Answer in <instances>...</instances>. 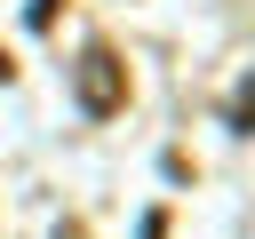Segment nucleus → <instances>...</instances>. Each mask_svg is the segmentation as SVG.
<instances>
[{"instance_id":"obj_3","label":"nucleus","mask_w":255,"mask_h":239,"mask_svg":"<svg viewBox=\"0 0 255 239\" xmlns=\"http://www.w3.org/2000/svg\"><path fill=\"white\" fill-rule=\"evenodd\" d=\"M56 239H88V231H80V223H56Z\"/></svg>"},{"instance_id":"obj_2","label":"nucleus","mask_w":255,"mask_h":239,"mask_svg":"<svg viewBox=\"0 0 255 239\" xmlns=\"http://www.w3.org/2000/svg\"><path fill=\"white\" fill-rule=\"evenodd\" d=\"M56 24V0H32V32H48Z\"/></svg>"},{"instance_id":"obj_4","label":"nucleus","mask_w":255,"mask_h":239,"mask_svg":"<svg viewBox=\"0 0 255 239\" xmlns=\"http://www.w3.org/2000/svg\"><path fill=\"white\" fill-rule=\"evenodd\" d=\"M8 72H16V64H8V56H0V80H8Z\"/></svg>"},{"instance_id":"obj_1","label":"nucleus","mask_w":255,"mask_h":239,"mask_svg":"<svg viewBox=\"0 0 255 239\" xmlns=\"http://www.w3.org/2000/svg\"><path fill=\"white\" fill-rule=\"evenodd\" d=\"M72 88H80V112H96V120H104V112H120V104H128V64H120L104 40H88V48H80V64H72Z\"/></svg>"}]
</instances>
